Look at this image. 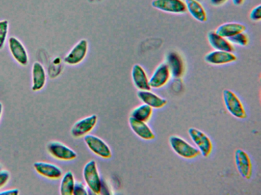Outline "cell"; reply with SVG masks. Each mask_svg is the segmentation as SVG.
Returning a JSON list of instances; mask_svg holds the SVG:
<instances>
[{"mask_svg":"<svg viewBox=\"0 0 261 195\" xmlns=\"http://www.w3.org/2000/svg\"><path fill=\"white\" fill-rule=\"evenodd\" d=\"M169 143L173 151L185 159H193L200 154L199 150L183 138L176 135L169 138Z\"/></svg>","mask_w":261,"mask_h":195,"instance_id":"1","label":"cell"},{"mask_svg":"<svg viewBox=\"0 0 261 195\" xmlns=\"http://www.w3.org/2000/svg\"><path fill=\"white\" fill-rule=\"evenodd\" d=\"M83 175L87 186L94 193L99 194L101 191L102 183L96 161H89L83 168Z\"/></svg>","mask_w":261,"mask_h":195,"instance_id":"2","label":"cell"},{"mask_svg":"<svg viewBox=\"0 0 261 195\" xmlns=\"http://www.w3.org/2000/svg\"><path fill=\"white\" fill-rule=\"evenodd\" d=\"M223 100L227 111L233 117L243 119L247 114L245 107L239 97L229 89L223 91Z\"/></svg>","mask_w":261,"mask_h":195,"instance_id":"3","label":"cell"},{"mask_svg":"<svg viewBox=\"0 0 261 195\" xmlns=\"http://www.w3.org/2000/svg\"><path fill=\"white\" fill-rule=\"evenodd\" d=\"M188 134L194 143L204 157H208L213 150V143L210 137L204 132L195 127H190Z\"/></svg>","mask_w":261,"mask_h":195,"instance_id":"4","label":"cell"},{"mask_svg":"<svg viewBox=\"0 0 261 195\" xmlns=\"http://www.w3.org/2000/svg\"><path fill=\"white\" fill-rule=\"evenodd\" d=\"M46 148L48 153L58 160L69 161L73 160L77 157L76 153L73 149L58 141L49 142Z\"/></svg>","mask_w":261,"mask_h":195,"instance_id":"5","label":"cell"},{"mask_svg":"<svg viewBox=\"0 0 261 195\" xmlns=\"http://www.w3.org/2000/svg\"><path fill=\"white\" fill-rule=\"evenodd\" d=\"M84 140L88 148L95 155L105 159L111 157L109 146L100 138L93 135H86Z\"/></svg>","mask_w":261,"mask_h":195,"instance_id":"6","label":"cell"},{"mask_svg":"<svg viewBox=\"0 0 261 195\" xmlns=\"http://www.w3.org/2000/svg\"><path fill=\"white\" fill-rule=\"evenodd\" d=\"M234 160L239 174L243 178L249 179L252 175L253 167L248 154L243 149H237L234 151Z\"/></svg>","mask_w":261,"mask_h":195,"instance_id":"7","label":"cell"},{"mask_svg":"<svg viewBox=\"0 0 261 195\" xmlns=\"http://www.w3.org/2000/svg\"><path fill=\"white\" fill-rule=\"evenodd\" d=\"M97 120V116L92 114L77 120L71 128V136L75 138L84 137L94 128Z\"/></svg>","mask_w":261,"mask_h":195,"instance_id":"8","label":"cell"},{"mask_svg":"<svg viewBox=\"0 0 261 195\" xmlns=\"http://www.w3.org/2000/svg\"><path fill=\"white\" fill-rule=\"evenodd\" d=\"M151 6L160 11L171 13L182 14L187 11L182 0H153Z\"/></svg>","mask_w":261,"mask_h":195,"instance_id":"9","label":"cell"},{"mask_svg":"<svg viewBox=\"0 0 261 195\" xmlns=\"http://www.w3.org/2000/svg\"><path fill=\"white\" fill-rule=\"evenodd\" d=\"M33 167L38 174L49 179H59L63 175L62 169L50 162L36 161L33 164Z\"/></svg>","mask_w":261,"mask_h":195,"instance_id":"10","label":"cell"},{"mask_svg":"<svg viewBox=\"0 0 261 195\" xmlns=\"http://www.w3.org/2000/svg\"><path fill=\"white\" fill-rule=\"evenodd\" d=\"M171 77L169 69L166 62L160 64L149 80L151 88H159L165 85Z\"/></svg>","mask_w":261,"mask_h":195,"instance_id":"11","label":"cell"},{"mask_svg":"<svg viewBox=\"0 0 261 195\" xmlns=\"http://www.w3.org/2000/svg\"><path fill=\"white\" fill-rule=\"evenodd\" d=\"M10 52L15 60L21 66H26L29 62L27 50L21 42L14 37L9 39Z\"/></svg>","mask_w":261,"mask_h":195,"instance_id":"12","label":"cell"},{"mask_svg":"<svg viewBox=\"0 0 261 195\" xmlns=\"http://www.w3.org/2000/svg\"><path fill=\"white\" fill-rule=\"evenodd\" d=\"M88 48L87 42L85 39L80 41L64 58V62L70 65L81 62L85 58Z\"/></svg>","mask_w":261,"mask_h":195,"instance_id":"13","label":"cell"},{"mask_svg":"<svg viewBox=\"0 0 261 195\" xmlns=\"http://www.w3.org/2000/svg\"><path fill=\"white\" fill-rule=\"evenodd\" d=\"M236 59V56L231 52L216 50L210 52L204 56L206 62L215 65L228 63Z\"/></svg>","mask_w":261,"mask_h":195,"instance_id":"14","label":"cell"},{"mask_svg":"<svg viewBox=\"0 0 261 195\" xmlns=\"http://www.w3.org/2000/svg\"><path fill=\"white\" fill-rule=\"evenodd\" d=\"M128 123L132 130L140 138L145 140H151L155 138L154 133L146 122L130 116Z\"/></svg>","mask_w":261,"mask_h":195,"instance_id":"15","label":"cell"},{"mask_svg":"<svg viewBox=\"0 0 261 195\" xmlns=\"http://www.w3.org/2000/svg\"><path fill=\"white\" fill-rule=\"evenodd\" d=\"M172 76L174 78H180L184 72V66L180 55L174 52L169 53L166 57V62Z\"/></svg>","mask_w":261,"mask_h":195,"instance_id":"16","label":"cell"},{"mask_svg":"<svg viewBox=\"0 0 261 195\" xmlns=\"http://www.w3.org/2000/svg\"><path fill=\"white\" fill-rule=\"evenodd\" d=\"M138 98L152 108L160 109L164 107L167 103V100L150 90H141L137 91Z\"/></svg>","mask_w":261,"mask_h":195,"instance_id":"17","label":"cell"},{"mask_svg":"<svg viewBox=\"0 0 261 195\" xmlns=\"http://www.w3.org/2000/svg\"><path fill=\"white\" fill-rule=\"evenodd\" d=\"M32 86L34 91L42 89L46 83V77L45 70L42 65L38 61L34 63L32 67Z\"/></svg>","mask_w":261,"mask_h":195,"instance_id":"18","label":"cell"},{"mask_svg":"<svg viewBox=\"0 0 261 195\" xmlns=\"http://www.w3.org/2000/svg\"><path fill=\"white\" fill-rule=\"evenodd\" d=\"M132 77L135 86L141 90H150L151 87L149 84L146 74L141 66L135 64L132 72Z\"/></svg>","mask_w":261,"mask_h":195,"instance_id":"19","label":"cell"},{"mask_svg":"<svg viewBox=\"0 0 261 195\" xmlns=\"http://www.w3.org/2000/svg\"><path fill=\"white\" fill-rule=\"evenodd\" d=\"M208 41L210 45L216 50L232 52L234 47L226 38H225L215 31H211L207 34Z\"/></svg>","mask_w":261,"mask_h":195,"instance_id":"20","label":"cell"},{"mask_svg":"<svg viewBox=\"0 0 261 195\" xmlns=\"http://www.w3.org/2000/svg\"><path fill=\"white\" fill-rule=\"evenodd\" d=\"M246 27L242 24L229 22L222 24L217 27L215 32L219 35L228 38L239 32H244Z\"/></svg>","mask_w":261,"mask_h":195,"instance_id":"21","label":"cell"},{"mask_svg":"<svg viewBox=\"0 0 261 195\" xmlns=\"http://www.w3.org/2000/svg\"><path fill=\"white\" fill-rule=\"evenodd\" d=\"M185 3L187 10L194 18L201 22L206 21V12L199 1L196 0H185Z\"/></svg>","mask_w":261,"mask_h":195,"instance_id":"22","label":"cell"},{"mask_svg":"<svg viewBox=\"0 0 261 195\" xmlns=\"http://www.w3.org/2000/svg\"><path fill=\"white\" fill-rule=\"evenodd\" d=\"M75 180L71 171L66 172L62 177L60 184V193L61 195L73 194Z\"/></svg>","mask_w":261,"mask_h":195,"instance_id":"23","label":"cell"},{"mask_svg":"<svg viewBox=\"0 0 261 195\" xmlns=\"http://www.w3.org/2000/svg\"><path fill=\"white\" fill-rule=\"evenodd\" d=\"M152 113V108L145 104H143L132 111L130 116L140 121L147 122L150 119Z\"/></svg>","mask_w":261,"mask_h":195,"instance_id":"24","label":"cell"},{"mask_svg":"<svg viewBox=\"0 0 261 195\" xmlns=\"http://www.w3.org/2000/svg\"><path fill=\"white\" fill-rule=\"evenodd\" d=\"M227 39L230 43L241 46H245L248 44L247 36L243 32L237 34L232 37L227 38Z\"/></svg>","mask_w":261,"mask_h":195,"instance_id":"25","label":"cell"},{"mask_svg":"<svg viewBox=\"0 0 261 195\" xmlns=\"http://www.w3.org/2000/svg\"><path fill=\"white\" fill-rule=\"evenodd\" d=\"M9 23L7 20L0 21V50H2L6 42L8 31Z\"/></svg>","mask_w":261,"mask_h":195,"instance_id":"26","label":"cell"},{"mask_svg":"<svg viewBox=\"0 0 261 195\" xmlns=\"http://www.w3.org/2000/svg\"><path fill=\"white\" fill-rule=\"evenodd\" d=\"M86 184L83 182L75 181L73 194L74 195H87L88 194Z\"/></svg>","mask_w":261,"mask_h":195,"instance_id":"27","label":"cell"},{"mask_svg":"<svg viewBox=\"0 0 261 195\" xmlns=\"http://www.w3.org/2000/svg\"><path fill=\"white\" fill-rule=\"evenodd\" d=\"M10 178V172L6 170H2L0 171V189L5 186Z\"/></svg>","mask_w":261,"mask_h":195,"instance_id":"28","label":"cell"},{"mask_svg":"<svg viewBox=\"0 0 261 195\" xmlns=\"http://www.w3.org/2000/svg\"><path fill=\"white\" fill-rule=\"evenodd\" d=\"M250 19L255 21L261 19V6L259 5L252 9L249 15Z\"/></svg>","mask_w":261,"mask_h":195,"instance_id":"29","label":"cell"},{"mask_svg":"<svg viewBox=\"0 0 261 195\" xmlns=\"http://www.w3.org/2000/svg\"><path fill=\"white\" fill-rule=\"evenodd\" d=\"M19 193L18 188H11L0 191V195H17Z\"/></svg>","mask_w":261,"mask_h":195,"instance_id":"30","label":"cell"},{"mask_svg":"<svg viewBox=\"0 0 261 195\" xmlns=\"http://www.w3.org/2000/svg\"><path fill=\"white\" fill-rule=\"evenodd\" d=\"M212 5L219 6L225 3L227 0H210Z\"/></svg>","mask_w":261,"mask_h":195,"instance_id":"31","label":"cell"},{"mask_svg":"<svg viewBox=\"0 0 261 195\" xmlns=\"http://www.w3.org/2000/svg\"><path fill=\"white\" fill-rule=\"evenodd\" d=\"M232 1L235 6H240L243 3L244 0H232Z\"/></svg>","mask_w":261,"mask_h":195,"instance_id":"32","label":"cell"},{"mask_svg":"<svg viewBox=\"0 0 261 195\" xmlns=\"http://www.w3.org/2000/svg\"><path fill=\"white\" fill-rule=\"evenodd\" d=\"M3 111V104H2L1 102H0V120H1V117L2 115Z\"/></svg>","mask_w":261,"mask_h":195,"instance_id":"33","label":"cell"},{"mask_svg":"<svg viewBox=\"0 0 261 195\" xmlns=\"http://www.w3.org/2000/svg\"><path fill=\"white\" fill-rule=\"evenodd\" d=\"M3 170V166L2 164L0 163V171Z\"/></svg>","mask_w":261,"mask_h":195,"instance_id":"34","label":"cell"},{"mask_svg":"<svg viewBox=\"0 0 261 195\" xmlns=\"http://www.w3.org/2000/svg\"><path fill=\"white\" fill-rule=\"evenodd\" d=\"M196 1H202V0H196Z\"/></svg>","mask_w":261,"mask_h":195,"instance_id":"35","label":"cell"}]
</instances>
